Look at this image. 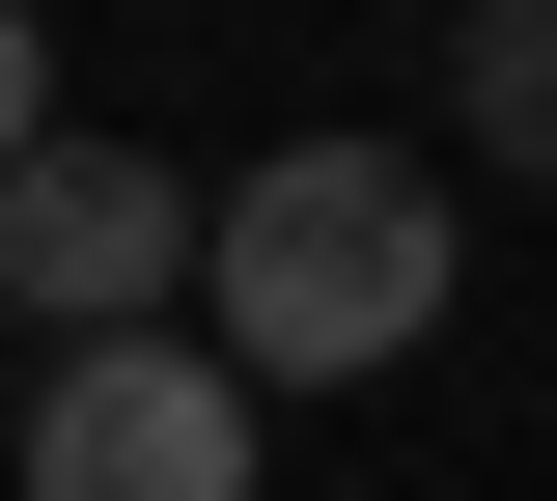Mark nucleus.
Wrapping results in <instances>:
<instances>
[{
  "mask_svg": "<svg viewBox=\"0 0 557 501\" xmlns=\"http://www.w3.org/2000/svg\"><path fill=\"white\" fill-rule=\"evenodd\" d=\"M168 279H196V167H139V140H0V306H28V335H139Z\"/></svg>",
  "mask_w": 557,
  "mask_h": 501,
  "instance_id": "7ed1b4c3",
  "label": "nucleus"
},
{
  "mask_svg": "<svg viewBox=\"0 0 557 501\" xmlns=\"http://www.w3.org/2000/svg\"><path fill=\"white\" fill-rule=\"evenodd\" d=\"M446 279H474V223H446V140H278L196 196V279H168V335L223 362V390H362V362L446 335Z\"/></svg>",
  "mask_w": 557,
  "mask_h": 501,
  "instance_id": "f257e3e1",
  "label": "nucleus"
},
{
  "mask_svg": "<svg viewBox=\"0 0 557 501\" xmlns=\"http://www.w3.org/2000/svg\"><path fill=\"white\" fill-rule=\"evenodd\" d=\"M446 140L502 196H557V0H446Z\"/></svg>",
  "mask_w": 557,
  "mask_h": 501,
  "instance_id": "20e7f679",
  "label": "nucleus"
},
{
  "mask_svg": "<svg viewBox=\"0 0 557 501\" xmlns=\"http://www.w3.org/2000/svg\"><path fill=\"white\" fill-rule=\"evenodd\" d=\"M28 28H57V0H28Z\"/></svg>",
  "mask_w": 557,
  "mask_h": 501,
  "instance_id": "423d86ee",
  "label": "nucleus"
},
{
  "mask_svg": "<svg viewBox=\"0 0 557 501\" xmlns=\"http://www.w3.org/2000/svg\"><path fill=\"white\" fill-rule=\"evenodd\" d=\"M251 418H278V390H223V362L139 306V335H57V362H28L0 501H251Z\"/></svg>",
  "mask_w": 557,
  "mask_h": 501,
  "instance_id": "f03ea898",
  "label": "nucleus"
},
{
  "mask_svg": "<svg viewBox=\"0 0 557 501\" xmlns=\"http://www.w3.org/2000/svg\"><path fill=\"white\" fill-rule=\"evenodd\" d=\"M0 140H57V28H28V0H0Z\"/></svg>",
  "mask_w": 557,
  "mask_h": 501,
  "instance_id": "39448f33",
  "label": "nucleus"
}]
</instances>
